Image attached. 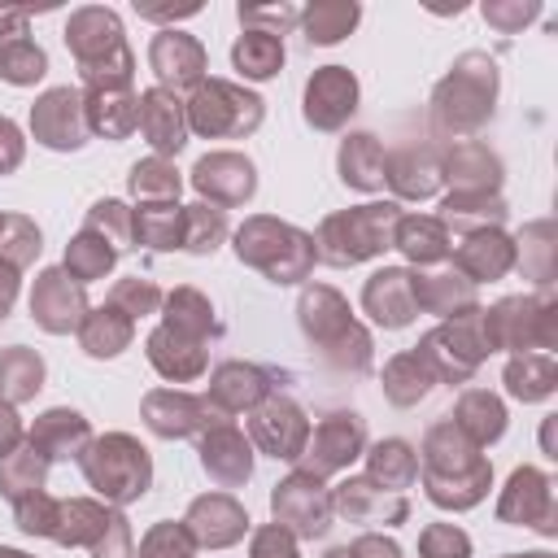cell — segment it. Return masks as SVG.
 <instances>
[{
  "mask_svg": "<svg viewBox=\"0 0 558 558\" xmlns=\"http://www.w3.org/2000/svg\"><path fill=\"white\" fill-rule=\"evenodd\" d=\"M353 17H357V9H340V13L318 9V13H310V39H318V44H336V39L344 35V26H353Z\"/></svg>",
  "mask_w": 558,
  "mask_h": 558,
  "instance_id": "obj_5",
  "label": "cell"
},
{
  "mask_svg": "<svg viewBox=\"0 0 558 558\" xmlns=\"http://www.w3.org/2000/svg\"><path fill=\"white\" fill-rule=\"evenodd\" d=\"M423 558H466V536L453 527H436L423 536Z\"/></svg>",
  "mask_w": 558,
  "mask_h": 558,
  "instance_id": "obj_6",
  "label": "cell"
},
{
  "mask_svg": "<svg viewBox=\"0 0 558 558\" xmlns=\"http://www.w3.org/2000/svg\"><path fill=\"white\" fill-rule=\"evenodd\" d=\"M0 74H4L9 83H31V78H39V74H44V52H39V48H31V44L17 52V48H13V39L4 35V39H0Z\"/></svg>",
  "mask_w": 558,
  "mask_h": 558,
  "instance_id": "obj_3",
  "label": "cell"
},
{
  "mask_svg": "<svg viewBox=\"0 0 558 558\" xmlns=\"http://www.w3.org/2000/svg\"><path fill=\"white\" fill-rule=\"evenodd\" d=\"M235 65H240V74H248V78H270L275 70H279V61H283V48H279V39L275 35H244L240 44H235Z\"/></svg>",
  "mask_w": 558,
  "mask_h": 558,
  "instance_id": "obj_2",
  "label": "cell"
},
{
  "mask_svg": "<svg viewBox=\"0 0 558 558\" xmlns=\"http://www.w3.org/2000/svg\"><path fill=\"white\" fill-rule=\"evenodd\" d=\"M70 105H74L70 92H48V96L39 100V109H35V131H39L44 144H52V148H74V144H83L78 131H74V122H70Z\"/></svg>",
  "mask_w": 558,
  "mask_h": 558,
  "instance_id": "obj_1",
  "label": "cell"
},
{
  "mask_svg": "<svg viewBox=\"0 0 558 558\" xmlns=\"http://www.w3.org/2000/svg\"><path fill=\"white\" fill-rule=\"evenodd\" d=\"M144 131H148V140L157 144V148H179L183 144V126H179V113L174 109H166V113H157L153 109V96H144Z\"/></svg>",
  "mask_w": 558,
  "mask_h": 558,
  "instance_id": "obj_4",
  "label": "cell"
}]
</instances>
